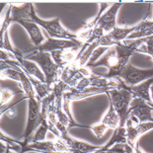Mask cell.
Listing matches in <instances>:
<instances>
[{
    "label": "cell",
    "instance_id": "52a82bcc",
    "mask_svg": "<svg viewBox=\"0 0 153 153\" xmlns=\"http://www.w3.org/2000/svg\"><path fill=\"white\" fill-rule=\"evenodd\" d=\"M81 45H82V43L79 40H60V39H53L48 36L47 42L36 47L33 50L51 53L53 51L68 50V48H74V50L78 51L81 48Z\"/></svg>",
    "mask_w": 153,
    "mask_h": 153
},
{
    "label": "cell",
    "instance_id": "8fae6325",
    "mask_svg": "<svg viewBox=\"0 0 153 153\" xmlns=\"http://www.w3.org/2000/svg\"><path fill=\"white\" fill-rule=\"evenodd\" d=\"M116 89L113 87H88L86 89L83 90H77L75 88H71L69 91H66L63 94V100L67 101V102H71V101H78V100H82L86 99L88 97L94 96V95H99V94L107 93L109 91Z\"/></svg>",
    "mask_w": 153,
    "mask_h": 153
},
{
    "label": "cell",
    "instance_id": "e0dca14e",
    "mask_svg": "<svg viewBox=\"0 0 153 153\" xmlns=\"http://www.w3.org/2000/svg\"><path fill=\"white\" fill-rule=\"evenodd\" d=\"M152 83H153V78H150V79L145 80L144 82H142L141 84H137V85H134V86L126 85V89L131 91L133 97L140 98L143 101H145V102L153 105L150 95H149V90H150Z\"/></svg>",
    "mask_w": 153,
    "mask_h": 153
},
{
    "label": "cell",
    "instance_id": "f1b7e54d",
    "mask_svg": "<svg viewBox=\"0 0 153 153\" xmlns=\"http://www.w3.org/2000/svg\"><path fill=\"white\" fill-rule=\"evenodd\" d=\"M133 151H134V153H143L141 150H140V148H139V146H138V143L136 142L135 144H134V146H133Z\"/></svg>",
    "mask_w": 153,
    "mask_h": 153
},
{
    "label": "cell",
    "instance_id": "7402d4cb",
    "mask_svg": "<svg viewBox=\"0 0 153 153\" xmlns=\"http://www.w3.org/2000/svg\"><path fill=\"white\" fill-rule=\"evenodd\" d=\"M48 131H50V128H48V123H42L41 125H40V126H39V128H37V131H36L35 134L32 136L31 140H30V142H29V143L44 141Z\"/></svg>",
    "mask_w": 153,
    "mask_h": 153
},
{
    "label": "cell",
    "instance_id": "5bb4252c",
    "mask_svg": "<svg viewBox=\"0 0 153 153\" xmlns=\"http://www.w3.org/2000/svg\"><path fill=\"white\" fill-rule=\"evenodd\" d=\"M76 50L74 48H68V50H62V51H56L51 53V57L55 63L63 70L67 65H69L76 59L77 55Z\"/></svg>",
    "mask_w": 153,
    "mask_h": 153
},
{
    "label": "cell",
    "instance_id": "8992f818",
    "mask_svg": "<svg viewBox=\"0 0 153 153\" xmlns=\"http://www.w3.org/2000/svg\"><path fill=\"white\" fill-rule=\"evenodd\" d=\"M120 79L123 80L126 85L128 86H134L142 81L148 80L150 78H153V68L149 69H139L131 64L128 63L123 72L119 76Z\"/></svg>",
    "mask_w": 153,
    "mask_h": 153
},
{
    "label": "cell",
    "instance_id": "4316f807",
    "mask_svg": "<svg viewBox=\"0 0 153 153\" xmlns=\"http://www.w3.org/2000/svg\"><path fill=\"white\" fill-rule=\"evenodd\" d=\"M0 47H1V50L7 51H9V53H15V51L13 50V48L11 47L10 42H9V37H8L7 33L4 35V42H3V44L0 45Z\"/></svg>",
    "mask_w": 153,
    "mask_h": 153
},
{
    "label": "cell",
    "instance_id": "7a4b0ae2",
    "mask_svg": "<svg viewBox=\"0 0 153 153\" xmlns=\"http://www.w3.org/2000/svg\"><path fill=\"white\" fill-rule=\"evenodd\" d=\"M24 57L26 59L35 61L41 66L45 77V83H48L50 86L53 87L54 84L59 80L62 70L53 61L51 53L32 50Z\"/></svg>",
    "mask_w": 153,
    "mask_h": 153
},
{
    "label": "cell",
    "instance_id": "9a60e30c",
    "mask_svg": "<svg viewBox=\"0 0 153 153\" xmlns=\"http://www.w3.org/2000/svg\"><path fill=\"white\" fill-rule=\"evenodd\" d=\"M123 45L134 48L135 51H137V53H147L151 55L153 58V36L147 38L137 39L135 41L125 40L123 41Z\"/></svg>",
    "mask_w": 153,
    "mask_h": 153
},
{
    "label": "cell",
    "instance_id": "30bf717a",
    "mask_svg": "<svg viewBox=\"0 0 153 153\" xmlns=\"http://www.w3.org/2000/svg\"><path fill=\"white\" fill-rule=\"evenodd\" d=\"M153 110V105L149 104L140 98L132 99L129 107V117H134L137 119L138 123L153 122L151 116V111Z\"/></svg>",
    "mask_w": 153,
    "mask_h": 153
},
{
    "label": "cell",
    "instance_id": "484cf974",
    "mask_svg": "<svg viewBox=\"0 0 153 153\" xmlns=\"http://www.w3.org/2000/svg\"><path fill=\"white\" fill-rule=\"evenodd\" d=\"M15 96V93L11 92L9 90H1V106L6 105L13 97Z\"/></svg>",
    "mask_w": 153,
    "mask_h": 153
},
{
    "label": "cell",
    "instance_id": "4dcf8cb0",
    "mask_svg": "<svg viewBox=\"0 0 153 153\" xmlns=\"http://www.w3.org/2000/svg\"><path fill=\"white\" fill-rule=\"evenodd\" d=\"M93 153H105V151H102V150H101V148H100L99 150H97V151L93 152Z\"/></svg>",
    "mask_w": 153,
    "mask_h": 153
},
{
    "label": "cell",
    "instance_id": "4fadbf2b",
    "mask_svg": "<svg viewBox=\"0 0 153 153\" xmlns=\"http://www.w3.org/2000/svg\"><path fill=\"white\" fill-rule=\"evenodd\" d=\"M13 55H14V58H16L18 62L20 63V67L25 72H27L30 74V75L36 77L37 79L42 81V82H45V74H43V72H42L41 69L37 66V64H36L34 61L26 59L25 57L22 56L21 53H17V51H15V53H13Z\"/></svg>",
    "mask_w": 153,
    "mask_h": 153
},
{
    "label": "cell",
    "instance_id": "d4e9b609",
    "mask_svg": "<svg viewBox=\"0 0 153 153\" xmlns=\"http://www.w3.org/2000/svg\"><path fill=\"white\" fill-rule=\"evenodd\" d=\"M85 128L91 129V131L94 132V134H95L97 137H102L104 132L108 129L105 126H103L102 123H100V125H96V126H85Z\"/></svg>",
    "mask_w": 153,
    "mask_h": 153
},
{
    "label": "cell",
    "instance_id": "cb8c5ba5",
    "mask_svg": "<svg viewBox=\"0 0 153 153\" xmlns=\"http://www.w3.org/2000/svg\"><path fill=\"white\" fill-rule=\"evenodd\" d=\"M12 23V14H11V9L9 7L8 11L6 12V15H5V18H4V22L2 24V27H1V31H0V45L3 44V35H5L7 33V29Z\"/></svg>",
    "mask_w": 153,
    "mask_h": 153
},
{
    "label": "cell",
    "instance_id": "277c9868",
    "mask_svg": "<svg viewBox=\"0 0 153 153\" xmlns=\"http://www.w3.org/2000/svg\"><path fill=\"white\" fill-rule=\"evenodd\" d=\"M56 151H64L69 153H93L99 150L101 147L95 145H91L84 141L77 140L69 135H60L54 139Z\"/></svg>",
    "mask_w": 153,
    "mask_h": 153
},
{
    "label": "cell",
    "instance_id": "83f0119b",
    "mask_svg": "<svg viewBox=\"0 0 153 153\" xmlns=\"http://www.w3.org/2000/svg\"><path fill=\"white\" fill-rule=\"evenodd\" d=\"M4 112H7L8 116L10 117V118H14V117L16 116V111H15V107L14 106L11 107V108H9L8 110L4 111Z\"/></svg>",
    "mask_w": 153,
    "mask_h": 153
},
{
    "label": "cell",
    "instance_id": "44dd1931",
    "mask_svg": "<svg viewBox=\"0 0 153 153\" xmlns=\"http://www.w3.org/2000/svg\"><path fill=\"white\" fill-rule=\"evenodd\" d=\"M103 126H105L107 128L111 129H116L120 126V117L117 114L115 108L112 105V103H110V108L108 110V112L101 122Z\"/></svg>",
    "mask_w": 153,
    "mask_h": 153
},
{
    "label": "cell",
    "instance_id": "7c38bea8",
    "mask_svg": "<svg viewBox=\"0 0 153 153\" xmlns=\"http://www.w3.org/2000/svg\"><path fill=\"white\" fill-rule=\"evenodd\" d=\"M123 3L122 2H116L111 6L110 9L106 13L101 16L100 20L97 23L96 27L103 30L104 32H107V33H110L112 32L114 29L116 28V15L118 13V10L120 7L122 6Z\"/></svg>",
    "mask_w": 153,
    "mask_h": 153
},
{
    "label": "cell",
    "instance_id": "603a6c76",
    "mask_svg": "<svg viewBox=\"0 0 153 153\" xmlns=\"http://www.w3.org/2000/svg\"><path fill=\"white\" fill-rule=\"evenodd\" d=\"M3 79H12L21 83V76L19 71L16 68H7L1 70V80Z\"/></svg>",
    "mask_w": 153,
    "mask_h": 153
},
{
    "label": "cell",
    "instance_id": "ac0fdd59",
    "mask_svg": "<svg viewBox=\"0 0 153 153\" xmlns=\"http://www.w3.org/2000/svg\"><path fill=\"white\" fill-rule=\"evenodd\" d=\"M19 24H21L23 27H24L27 32L30 35V38L32 42L37 45H40L43 44V40H44V37H43V34L39 28V25L36 24L34 22H29V21H24V22H20Z\"/></svg>",
    "mask_w": 153,
    "mask_h": 153
},
{
    "label": "cell",
    "instance_id": "f546056e",
    "mask_svg": "<svg viewBox=\"0 0 153 153\" xmlns=\"http://www.w3.org/2000/svg\"><path fill=\"white\" fill-rule=\"evenodd\" d=\"M105 153H123V152H116V151L111 150V149H108L107 151H105Z\"/></svg>",
    "mask_w": 153,
    "mask_h": 153
},
{
    "label": "cell",
    "instance_id": "9c48e42d",
    "mask_svg": "<svg viewBox=\"0 0 153 153\" xmlns=\"http://www.w3.org/2000/svg\"><path fill=\"white\" fill-rule=\"evenodd\" d=\"M126 135H128V144L133 147L143 133L153 128V122L138 123V120L134 117H128L126 123Z\"/></svg>",
    "mask_w": 153,
    "mask_h": 153
},
{
    "label": "cell",
    "instance_id": "2e32d148",
    "mask_svg": "<svg viewBox=\"0 0 153 153\" xmlns=\"http://www.w3.org/2000/svg\"><path fill=\"white\" fill-rule=\"evenodd\" d=\"M11 9V14H12V22H24L29 21L31 22V15L32 11H33V4L31 2L25 3L22 6H15L10 5L9 6Z\"/></svg>",
    "mask_w": 153,
    "mask_h": 153
},
{
    "label": "cell",
    "instance_id": "5b68a950",
    "mask_svg": "<svg viewBox=\"0 0 153 153\" xmlns=\"http://www.w3.org/2000/svg\"><path fill=\"white\" fill-rule=\"evenodd\" d=\"M31 22H34L39 26L43 27L48 36H51L53 39H60V40H78L77 35H73L66 31L62 26L60 25V20L58 18H55L51 21H45L38 18L36 15L35 10L33 9L31 15Z\"/></svg>",
    "mask_w": 153,
    "mask_h": 153
},
{
    "label": "cell",
    "instance_id": "d6986e66",
    "mask_svg": "<svg viewBox=\"0 0 153 153\" xmlns=\"http://www.w3.org/2000/svg\"><path fill=\"white\" fill-rule=\"evenodd\" d=\"M153 36V21H142L136 25V30L128 36V38L132 39H142Z\"/></svg>",
    "mask_w": 153,
    "mask_h": 153
},
{
    "label": "cell",
    "instance_id": "ba28073f",
    "mask_svg": "<svg viewBox=\"0 0 153 153\" xmlns=\"http://www.w3.org/2000/svg\"><path fill=\"white\" fill-rule=\"evenodd\" d=\"M91 75V72L85 67H80L75 60L72 63L67 65L61 72L59 80L65 83L68 87L75 88L78 82L83 77H88Z\"/></svg>",
    "mask_w": 153,
    "mask_h": 153
},
{
    "label": "cell",
    "instance_id": "ffe728a7",
    "mask_svg": "<svg viewBox=\"0 0 153 153\" xmlns=\"http://www.w3.org/2000/svg\"><path fill=\"white\" fill-rule=\"evenodd\" d=\"M118 143H128V135H126V126H118L115 129L113 136L111 139L106 143L105 145L101 147L102 151H107L108 149L113 146L114 144H118Z\"/></svg>",
    "mask_w": 153,
    "mask_h": 153
},
{
    "label": "cell",
    "instance_id": "6da1fadb",
    "mask_svg": "<svg viewBox=\"0 0 153 153\" xmlns=\"http://www.w3.org/2000/svg\"><path fill=\"white\" fill-rule=\"evenodd\" d=\"M134 51V48L123 44L114 45V47L108 48L107 53L102 58H100L99 61L94 63H87V66L89 68L105 66L109 69V72L107 74H100V76L109 78V79L119 77L126 64L128 63L129 57Z\"/></svg>",
    "mask_w": 153,
    "mask_h": 153
},
{
    "label": "cell",
    "instance_id": "3957f363",
    "mask_svg": "<svg viewBox=\"0 0 153 153\" xmlns=\"http://www.w3.org/2000/svg\"><path fill=\"white\" fill-rule=\"evenodd\" d=\"M110 103L115 108L117 114L120 117V126H126V123L129 117V107L132 99L134 98L132 93L125 88H116L107 92Z\"/></svg>",
    "mask_w": 153,
    "mask_h": 153
},
{
    "label": "cell",
    "instance_id": "1f68e13d",
    "mask_svg": "<svg viewBox=\"0 0 153 153\" xmlns=\"http://www.w3.org/2000/svg\"><path fill=\"white\" fill-rule=\"evenodd\" d=\"M150 90H151V94H152V100H153V87L150 88Z\"/></svg>",
    "mask_w": 153,
    "mask_h": 153
}]
</instances>
